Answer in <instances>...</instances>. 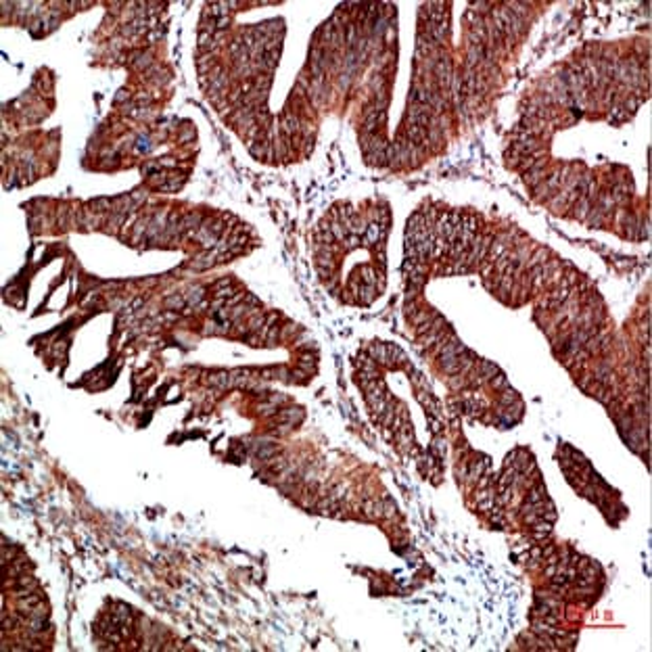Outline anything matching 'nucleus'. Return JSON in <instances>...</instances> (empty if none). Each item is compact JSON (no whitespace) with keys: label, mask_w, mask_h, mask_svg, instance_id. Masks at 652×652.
<instances>
[{"label":"nucleus","mask_w":652,"mask_h":652,"mask_svg":"<svg viewBox=\"0 0 652 652\" xmlns=\"http://www.w3.org/2000/svg\"><path fill=\"white\" fill-rule=\"evenodd\" d=\"M592 207H594V201L590 199V197H585V194H583V197H579L577 201H575L573 205H571V217H575V220H579V222H583L585 220V215H588L590 211H592Z\"/></svg>","instance_id":"nucleus-2"},{"label":"nucleus","mask_w":652,"mask_h":652,"mask_svg":"<svg viewBox=\"0 0 652 652\" xmlns=\"http://www.w3.org/2000/svg\"><path fill=\"white\" fill-rule=\"evenodd\" d=\"M556 573H558V562H548L546 567H543V575H546L548 579H550V577H554V575H556Z\"/></svg>","instance_id":"nucleus-10"},{"label":"nucleus","mask_w":652,"mask_h":652,"mask_svg":"<svg viewBox=\"0 0 652 652\" xmlns=\"http://www.w3.org/2000/svg\"><path fill=\"white\" fill-rule=\"evenodd\" d=\"M380 499H383V518H395L397 516V506H395V502H393V499H391V497H380Z\"/></svg>","instance_id":"nucleus-7"},{"label":"nucleus","mask_w":652,"mask_h":652,"mask_svg":"<svg viewBox=\"0 0 652 652\" xmlns=\"http://www.w3.org/2000/svg\"><path fill=\"white\" fill-rule=\"evenodd\" d=\"M163 306H165L167 310H184V308H186V297L178 295V293H171V295L165 297Z\"/></svg>","instance_id":"nucleus-6"},{"label":"nucleus","mask_w":652,"mask_h":652,"mask_svg":"<svg viewBox=\"0 0 652 652\" xmlns=\"http://www.w3.org/2000/svg\"><path fill=\"white\" fill-rule=\"evenodd\" d=\"M431 450H433V454L437 456V458H441V456L445 454V441H441V439H435V441H433V445H431Z\"/></svg>","instance_id":"nucleus-9"},{"label":"nucleus","mask_w":652,"mask_h":652,"mask_svg":"<svg viewBox=\"0 0 652 652\" xmlns=\"http://www.w3.org/2000/svg\"><path fill=\"white\" fill-rule=\"evenodd\" d=\"M606 220H608V215H606V213H604L600 207H596V205H594V207H592V211H590L588 215H585V220H583V222L588 224L590 228H600V226H602Z\"/></svg>","instance_id":"nucleus-4"},{"label":"nucleus","mask_w":652,"mask_h":652,"mask_svg":"<svg viewBox=\"0 0 652 652\" xmlns=\"http://www.w3.org/2000/svg\"><path fill=\"white\" fill-rule=\"evenodd\" d=\"M306 418V412L301 408H287V410H280L276 414V422L280 425H287V427H295L299 422Z\"/></svg>","instance_id":"nucleus-1"},{"label":"nucleus","mask_w":652,"mask_h":652,"mask_svg":"<svg viewBox=\"0 0 652 652\" xmlns=\"http://www.w3.org/2000/svg\"><path fill=\"white\" fill-rule=\"evenodd\" d=\"M184 297H186V306L190 308H199L201 306V301L205 299V291L201 287H194L190 289L188 293H184Z\"/></svg>","instance_id":"nucleus-5"},{"label":"nucleus","mask_w":652,"mask_h":652,"mask_svg":"<svg viewBox=\"0 0 652 652\" xmlns=\"http://www.w3.org/2000/svg\"><path fill=\"white\" fill-rule=\"evenodd\" d=\"M362 514L366 518H383V499H376V497H368L364 499V504H362Z\"/></svg>","instance_id":"nucleus-3"},{"label":"nucleus","mask_w":652,"mask_h":652,"mask_svg":"<svg viewBox=\"0 0 652 652\" xmlns=\"http://www.w3.org/2000/svg\"><path fill=\"white\" fill-rule=\"evenodd\" d=\"M489 383H491V387L493 389H497V391H504V389H508L510 385H508V378L502 374V372H497L495 376H491V378H489Z\"/></svg>","instance_id":"nucleus-8"}]
</instances>
